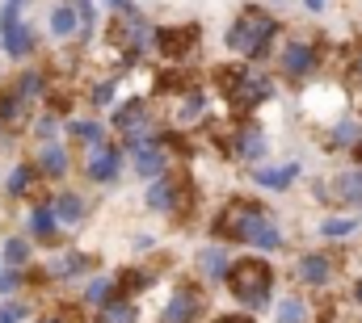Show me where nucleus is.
Wrapping results in <instances>:
<instances>
[{
    "label": "nucleus",
    "instance_id": "1",
    "mask_svg": "<svg viewBox=\"0 0 362 323\" xmlns=\"http://www.w3.org/2000/svg\"><path fill=\"white\" fill-rule=\"evenodd\" d=\"M211 236L219 243H240L253 252H282V243H286L278 214L266 210L257 197H228L219 206V214L211 219Z\"/></svg>",
    "mask_w": 362,
    "mask_h": 323
},
{
    "label": "nucleus",
    "instance_id": "2",
    "mask_svg": "<svg viewBox=\"0 0 362 323\" xmlns=\"http://www.w3.org/2000/svg\"><path fill=\"white\" fill-rule=\"evenodd\" d=\"M278 34H282V21L274 17L266 4H245L232 17V25L223 30V47L240 63H266L278 51Z\"/></svg>",
    "mask_w": 362,
    "mask_h": 323
},
{
    "label": "nucleus",
    "instance_id": "3",
    "mask_svg": "<svg viewBox=\"0 0 362 323\" xmlns=\"http://www.w3.org/2000/svg\"><path fill=\"white\" fill-rule=\"evenodd\" d=\"M211 80H215V92L228 101V109L240 114V118L257 114L274 97V76L262 63H240V59L236 63H219L211 72Z\"/></svg>",
    "mask_w": 362,
    "mask_h": 323
},
{
    "label": "nucleus",
    "instance_id": "4",
    "mask_svg": "<svg viewBox=\"0 0 362 323\" xmlns=\"http://www.w3.org/2000/svg\"><path fill=\"white\" fill-rule=\"evenodd\" d=\"M274 286H278V273H274V264L266 256H236L232 269H228V281H223V290L249 315L274 307Z\"/></svg>",
    "mask_w": 362,
    "mask_h": 323
},
{
    "label": "nucleus",
    "instance_id": "5",
    "mask_svg": "<svg viewBox=\"0 0 362 323\" xmlns=\"http://www.w3.org/2000/svg\"><path fill=\"white\" fill-rule=\"evenodd\" d=\"M110 130L118 135V143H122L127 152H135V147L156 143V139H165V135H169L165 118H156V109H152V101H148V97L118 101V105H114V114H110Z\"/></svg>",
    "mask_w": 362,
    "mask_h": 323
},
{
    "label": "nucleus",
    "instance_id": "6",
    "mask_svg": "<svg viewBox=\"0 0 362 323\" xmlns=\"http://www.w3.org/2000/svg\"><path fill=\"white\" fill-rule=\"evenodd\" d=\"M320 59H325V51L312 38H286L274 51V68H278V76L286 84H308L320 72Z\"/></svg>",
    "mask_w": 362,
    "mask_h": 323
},
{
    "label": "nucleus",
    "instance_id": "7",
    "mask_svg": "<svg viewBox=\"0 0 362 323\" xmlns=\"http://www.w3.org/2000/svg\"><path fill=\"white\" fill-rule=\"evenodd\" d=\"M223 156L262 168V164L270 160V135H266V126L253 122V118H240V122L223 126Z\"/></svg>",
    "mask_w": 362,
    "mask_h": 323
},
{
    "label": "nucleus",
    "instance_id": "8",
    "mask_svg": "<svg viewBox=\"0 0 362 323\" xmlns=\"http://www.w3.org/2000/svg\"><path fill=\"white\" fill-rule=\"evenodd\" d=\"M189 193H194L189 176H177V172H165V176L148 181V189H144V206H148L152 214L177 219V214H185V210H189Z\"/></svg>",
    "mask_w": 362,
    "mask_h": 323
},
{
    "label": "nucleus",
    "instance_id": "9",
    "mask_svg": "<svg viewBox=\"0 0 362 323\" xmlns=\"http://www.w3.org/2000/svg\"><path fill=\"white\" fill-rule=\"evenodd\" d=\"M206 319V286L194 277L173 281L165 307H160V323H202Z\"/></svg>",
    "mask_w": 362,
    "mask_h": 323
},
{
    "label": "nucleus",
    "instance_id": "10",
    "mask_svg": "<svg viewBox=\"0 0 362 323\" xmlns=\"http://www.w3.org/2000/svg\"><path fill=\"white\" fill-rule=\"evenodd\" d=\"M202 47V30L194 21H181V25H156V55L165 63H185L194 51Z\"/></svg>",
    "mask_w": 362,
    "mask_h": 323
},
{
    "label": "nucleus",
    "instance_id": "11",
    "mask_svg": "<svg viewBox=\"0 0 362 323\" xmlns=\"http://www.w3.org/2000/svg\"><path fill=\"white\" fill-rule=\"evenodd\" d=\"M89 269H93L89 252H81V248H55V252H47V260H42L38 277H42L47 286H68V281L85 277Z\"/></svg>",
    "mask_w": 362,
    "mask_h": 323
},
{
    "label": "nucleus",
    "instance_id": "12",
    "mask_svg": "<svg viewBox=\"0 0 362 323\" xmlns=\"http://www.w3.org/2000/svg\"><path fill=\"white\" fill-rule=\"evenodd\" d=\"M122 168H127V147L122 143H101V147L85 152V160H81V172H85L89 185H114L122 176Z\"/></svg>",
    "mask_w": 362,
    "mask_h": 323
},
{
    "label": "nucleus",
    "instance_id": "13",
    "mask_svg": "<svg viewBox=\"0 0 362 323\" xmlns=\"http://www.w3.org/2000/svg\"><path fill=\"white\" fill-rule=\"evenodd\" d=\"M295 281L303 286V290H329L333 281H337V260H333V252H320V248H312V252H299V260H295Z\"/></svg>",
    "mask_w": 362,
    "mask_h": 323
},
{
    "label": "nucleus",
    "instance_id": "14",
    "mask_svg": "<svg viewBox=\"0 0 362 323\" xmlns=\"http://www.w3.org/2000/svg\"><path fill=\"white\" fill-rule=\"evenodd\" d=\"M316 197H320V202H333V206H346V210H358L362 206V164H350V168H341L337 176L320 181Z\"/></svg>",
    "mask_w": 362,
    "mask_h": 323
},
{
    "label": "nucleus",
    "instance_id": "15",
    "mask_svg": "<svg viewBox=\"0 0 362 323\" xmlns=\"http://www.w3.org/2000/svg\"><path fill=\"white\" fill-rule=\"evenodd\" d=\"M131 172L144 176V181H156V176L173 172V130H169L165 139H156V143L135 147V152H131Z\"/></svg>",
    "mask_w": 362,
    "mask_h": 323
},
{
    "label": "nucleus",
    "instance_id": "16",
    "mask_svg": "<svg viewBox=\"0 0 362 323\" xmlns=\"http://www.w3.org/2000/svg\"><path fill=\"white\" fill-rule=\"evenodd\" d=\"M21 227H25L21 236H25L30 243H55V240H59V231H64V227H59V219H55L51 197H34V202H30V210L21 214Z\"/></svg>",
    "mask_w": 362,
    "mask_h": 323
},
{
    "label": "nucleus",
    "instance_id": "17",
    "mask_svg": "<svg viewBox=\"0 0 362 323\" xmlns=\"http://www.w3.org/2000/svg\"><path fill=\"white\" fill-rule=\"evenodd\" d=\"M51 206H55V219H59V227L64 231H81L85 223H89V197L81 193V189H55L51 193Z\"/></svg>",
    "mask_w": 362,
    "mask_h": 323
},
{
    "label": "nucleus",
    "instance_id": "18",
    "mask_svg": "<svg viewBox=\"0 0 362 323\" xmlns=\"http://www.w3.org/2000/svg\"><path fill=\"white\" fill-rule=\"evenodd\" d=\"M228 269H232V252H228V243H206V248H198V256H194V273H198L202 286H223V281H228Z\"/></svg>",
    "mask_w": 362,
    "mask_h": 323
},
{
    "label": "nucleus",
    "instance_id": "19",
    "mask_svg": "<svg viewBox=\"0 0 362 323\" xmlns=\"http://www.w3.org/2000/svg\"><path fill=\"white\" fill-rule=\"evenodd\" d=\"M30 122H34V105L21 101V97L4 84V88H0V135H21V130H30Z\"/></svg>",
    "mask_w": 362,
    "mask_h": 323
},
{
    "label": "nucleus",
    "instance_id": "20",
    "mask_svg": "<svg viewBox=\"0 0 362 323\" xmlns=\"http://www.w3.org/2000/svg\"><path fill=\"white\" fill-rule=\"evenodd\" d=\"M34 168H38L42 181H64V176L72 172V152H68V143H64V139H55V143H38V152H34Z\"/></svg>",
    "mask_w": 362,
    "mask_h": 323
},
{
    "label": "nucleus",
    "instance_id": "21",
    "mask_svg": "<svg viewBox=\"0 0 362 323\" xmlns=\"http://www.w3.org/2000/svg\"><path fill=\"white\" fill-rule=\"evenodd\" d=\"M64 143H76L81 152H93L101 143H110V126L97 118H68L64 122Z\"/></svg>",
    "mask_w": 362,
    "mask_h": 323
},
{
    "label": "nucleus",
    "instance_id": "22",
    "mask_svg": "<svg viewBox=\"0 0 362 323\" xmlns=\"http://www.w3.org/2000/svg\"><path fill=\"white\" fill-rule=\"evenodd\" d=\"M47 30L55 42H76L81 38V17H76V4L72 0H55L51 13H47Z\"/></svg>",
    "mask_w": 362,
    "mask_h": 323
},
{
    "label": "nucleus",
    "instance_id": "23",
    "mask_svg": "<svg viewBox=\"0 0 362 323\" xmlns=\"http://www.w3.org/2000/svg\"><path fill=\"white\" fill-rule=\"evenodd\" d=\"M21 101H30V105H38V101H47L51 97V76H47V68H25V72H17L13 76V84H8Z\"/></svg>",
    "mask_w": 362,
    "mask_h": 323
},
{
    "label": "nucleus",
    "instance_id": "24",
    "mask_svg": "<svg viewBox=\"0 0 362 323\" xmlns=\"http://www.w3.org/2000/svg\"><path fill=\"white\" fill-rule=\"evenodd\" d=\"M299 164L286 160V164H262V168H253V185H262V189H270V193H286L295 181H299Z\"/></svg>",
    "mask_w": 362,
    "mask_h": 323
},
{
    "label": "nucleus",
    "instance_id": "25",
    "mask_svg": "<svg viewBox=\"0 0 362 323\" xmlns=\"http://www.w3.org/2000/svg\"><path fill=\"white\" fill-rule=\"evenodd\" d=\"M358 143H362V122L354 114H341L337 122H329V135H325V147L329 152H350L354 156Z\"/></svg>",
    "mask_w": 362,
    "mask_h": 323
},
{
    "label": "nucleus",
    "instance_id": "26",
    "mask_svg": "<svg viewBox=\"0 0 362 323\" xmlns=\"http://www.w3.org/2000/svg\"><path fill=\"white\" fill-rule=\"evenodd\" d=\"M34 47H38V30H34L30 21H17L13 30L0 34V51H4L8 59H30Z\"/></svg>",
    "mask_w": 362,
    "mask_h": 323
},
{
    "label": "nucleus",
    "instance_id": "27",
    "mask_svg": "<svg viewBox=\"0 0 362 323\" xmlns=\"http://www.w3.org/2000/svg\"><path fill=\"white\" fill-rule=\"evenodd\" d=\"M38 168H34V160H17L13 168H8V176H4V197H13V202H21V197H30L34 189H38Z\"/></svg>",
    "mask_w": 362,
    "mask_h": 323
},
{
    "label": "nucleus",
    "instance_id": "28",
    "mask_svg": "<svg viewBox=\"0 0 362 323\" xmlns=\"http://www.w3.org/2000/svg\"><path fill=\"white\" fill-rule=\"evenodd\" d=\"M81 298H85V307H89V311H101V307H110V303L118 298V277H105V273L89 277Z\"/></svg>",
    "mask_w": 362,
    "mask_h": 323
},
{
    "label": "nucleus",
    "instance_id": "29",
    "mask_svg": "<svg viewBox=\"0 0 362 323\" xmlns=\"http://www.w3.org/2000/svg\"><path fill=\"white\" fill-rule=\"evenodd\" d=\"M274 323H312V303L295 290V294H282L274 303Z\"/></svg>",
    "mask_w": 362,
    "mask_h": 323
},
{
    "label": "nucleus",
    "instance_id": "30",
    "mask_svg": "<svg viewBox=\"0 0 362 323\" xmlns=\"http://www.w3.org/2000/svg\"><path fill=\"white\" fill-rule=\"evenodd\" d=\"M152 281H156V269H144V264L122 269V273H118V294H122V298H139L144 290H152Z\"/></svg>",
    "mask_w": 362,
    "mask_h": 323
},
{
    "label": "nucleus",
    "instance_id": "31",
    "mask_svg": "<svg viewBox=\"0 0 362 323\" xmlns=\"http://www.w3.org/2000/svg\"><path fill=\"white\" fill-rule=\"evenodd\" d=\"M0 260H4V269H30L34 264V243L25 236H8L0 243Z\"/></svg>",
    "mask_w": 362,
    "mask_h": 323
},
{
    "label": "nucleus",
    "instance_id": "32",
    "mask_svg": "<svg viewBox=\"0 0 362 323\" xmlns=\"http://www.w3.org/2000/svg\"><path fill=\"white\" fill-rule=\"evenodd\" d=\"M30 139H34V143H55V139H64V118H59L55 109L34 114V122H30Z\"/></svg>",
    "mask_w": 362,
    "mask_h": 323
},
{
    "label": "nucleus",
    "instance_id": "33",
    "mask_svg": "<svg viewBox=\"0 0 362 323\" xmlns=\"http://www.w3.org/2000/svg\"><path fill=\"white\" fill-rule=\"evenodd\" d=\"M362 219H354V214H329V219H320V240H350V236H358Z\"/></svg>",
    "mask_w": 362,
    "mask_h": 323
},
{
    "label": "nucleus",
    "instance_id": "34",
    "mask_svg": "<svg viewBox=\"0 0 362 323\" xmlns=\"http://www.w3.org/2000/svg\"><path fill=\"white\" fill-rule=\"evenodd\" d=\"M97 323H139V303L118 294L110 307H101V311H97Z\"/></svg>",
    "mask_w": 362,
    "mask_h": 323
},
{
    "label": "nucleus",
    "instance_id": "35",
    "mask_svg": "<svg viewBox=\"0 0 362 323\" xmlns=\"http://www.w3.org/2000/svg\"><path fill=\"white\" fill-rule=\"evenodd\" d=\"M72 4H76V17H81V38H76V47L89 51L93 34H97V0H72Z\"/></svg>",
    "mask_w": 362,
    "mask_h": 323
},
{
    "label": "nucleus",
    "instance_id": "36",
    "mask_svg": "<svg viewBox=\"0 0 362 323\" xmlns=\"http://www.w3.org/2000/svg\"><path fill=\"white\" fill-rule=\"evenodd\" d=\"M89 105L93 109H110L114 105V97H118V76H97V80L89 84Z\"/></svg>",
    "mask_w": 362,
    "mask_h": 323
},
{
    "label": "nucleus",
    "instance_id": "37",
    "mask_svg": "<svg viewBox=\"0 0 362 323\" xmlns=\"http://www.w3.org/2000/svg\"><path fill=\"white\" fill-rule=\"evenodd\" d=\"M21 286H25V269H0V298L21 294Z\"/></svg>",
    "mask_w": 362,
    "mask_h": 323
},
{
    "label": "nucleus",
    "instance_id": "38",
    "mask_svg": "<svg viewBox=\"0 0 362 323\" xmlns=\"http://www.w3.org/2000/svg\"><path fill=\"white\" fill-rule=\"evenodd\" d=\"M30 319V307L21 298H4L0 303V323H25Z\"/></svg>",
    "mask_w": 362,
    "mask_h": 323
},
{
    "label": "nucleus",
    "instance_id": "39",
    "mask_svg": "<svg viewBox=\"0 0 362 323\" xmlns=\"http://www.w3.org/2000/svg\"><path fill=\"white\" fill-rule=\"evenodd\" d=\"M346 84L350 88H362V42L350 47V55H346Z\"/></svg>",
    "mask_w": 362,
    "mask_h": 323
},
{
    "label": "nucleus",
    "instance_id": "40",
    "mask_svg": "<svg viewBox=\"0 0 362 323\" xmlns=\"http://www.w3.org/2000/svg\"><path fill=\"white\" fill-rule=\"evenodd\" d=\"M17 21H25V17H21V8H13V4H0V34H4V30H13Z\"/></svg>",
    "mask_w": 362,
    "mask_h": 323
},
{
    "label": "nucleus",
    "instance_id": "41",
    "mask_svg": "<svg viewBox=\"0 0 362 323\" xmlns=\"http://www.w3.org/2000/svg\"><path fill=\"white\" fill-rule=\"evenodd\" d=\"M211 323H257L249 311H223V315H215Z\"/></svg>",
    "mask_w": 362,
    "mask_h": 323
},
{
    "label": "nucleus",
    "instance_id": "42",
    "mask_svg": "<svg viewBox=\"0 0 362 323\" xmlns=\"http://www.w3.org/2000/svg\"><path fill=\"white\" fill-rule=\"evenodd\" d=\"M97 4H101V8H110L114 17H122V13H131V8H135V0H97Z\"/></svg>",
    "mask_w": 362,
    "mask_h": 323
},
{
    "label": "nucleus",
    "instance_id": "43",
    "mask_svg": "<svg viewBox=\"0 0 362 323\" xmlns=\"http://www.w3.org/2000/svg\"><path fill=\"white\" fill-rule=\"evenodd\" d=\"M350 298L358 303V311H362V277H358V281H354V286H350Z\"/></svg>",
    "mask_w": 362,
    "mask_h": 323
},
{
    "label": "nucleus",
    "instance_id": "44",
    "mask_svg": "<svg viewBox=\"0 0 362 323\" xmlns=\"http://www.w3.org/2000/svg\"><path fill=\"white\" fill-rule=\"evenodd\" d=\"M303 4H308V13H325V4H329V0H303Z\"/></svg>",
    "mask_w": 362,
    "mask_h": 323
},
{
    "label": "nucleus",
    "instance_id": "45",
    "mask_svg": "<svg viewBox=\"0 0 362 323\" xmlns=\"http://www.w3.org/2000/svg\"><path fill=\"white\" fill-rule=\"evenodd\" d=\"M4 4H13V8H21V13L30 8V0H4Z\"/></svg>",
    "mask_w": 362,
    "mask_h": 323
},
{
    "label": "nucleus",
    "instance_id": "46",
    "mask_svg": "<svg viewBox=\"0 0 362 323\" xmlns=\"http://www.w3.org/2000/svg\"><path fill=\"white\" fill-rule=\"evenodd\" d=\"M38 323H68V319H64V315H42Z\"/></svg>",
    "mask_w": 362,
    "mask_h": 323
},
{
    "label": "nucleus",
    "instance_id": "47",
    "mask_svg": "<svg viewBox=\"0 0 362 323\" xmlns=\"http://www.w3.org/2000/svg\"><path fill=\"white\" fill-rule=\"evenodd\" d=\"M354 164H362V143H358V147H354Z\"/></svg>",
    "mask_w": 362,
    "mask_h": 323
},
{
    "label": "nucleus",
    "instance_id": "48",
    "mask_svg": "<svg viewBox=\"0 0 362 323\" xmlns=\"http://www.w3.org/2000/svg\"><path fill=\"white\" fill-rule=\"evenodd\" d=\"M270 4H282V0H270Z\"/></svg>",
    "mask_w": 362,
    "mask_h": 323
},
{
    "label": "nucleus",
    "instance_id": "49",
    "mask_svg": "<svg viewBox=\"0 0 362 323\" xmlns=\"http://www.w3.org/2000/svg\"><path fill=\"white\" fill-rule=\"evenodd\" d=\"M0 269H4V260H0Z\"/></svg>",
    "mask_w": 362,
    "mask_h": 323
},
{
    "label": "nucleus",
    "instance_id": "50",
    "mask_svg": "<svg viewBox=\"0 0 362 323\" xmlns=\"http://www.w3.org/2000/svg\"><path fill=\"white\" fill-rule=\"evenodd\" d=\"M358 323H362V319H358Z\"/></svg>",
    "mask_w": 362,
    "mask_h": 323
}]
</instances>
